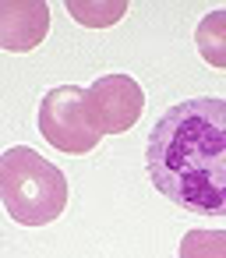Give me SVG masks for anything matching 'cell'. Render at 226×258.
Segmentation results:
<instances>
[{"mask_svg": "<svg viewBox=\"0 0 226 258\" xmlns=\"http://www.w3.org/2000/svg\"><path fill=\"white\" fill-rule=\"evenodd\" d=\"M50 32V8L43 0H0V50L29 53Z\"/></svg>", "mask_w": 226, "mask_h": 258, "instance_id": "cell-5", "label": "cell"}, {"mask_svg": "<svg viewBox=\"0 0 226 258\" xmlns=\"http://www.w3.org/2000/svg\"><path fill=\"white\" fill-rule=\"evenodd\" d=\"M89 113L99 135H124L138 124L145 110V92L131 75H103L85 89Z\"/></svg>", "mask_w": 226, "mask_h": 258, "instance_id": "cell-4", "label": "cell"}, {"mask_svg": "<svg viewBox=\"0 0 226 258\" xmlns=\"http://www.w3.org/2000/svg\"><path fill=\"white\" fill-rule=\"evenodd\" d=\"M0 202L22 226H46L67 209V177L36 149L11 145L0 152Z\"/></svg>", "mask_w": 226, "mask_h": 258, "instance_id": "cell-2", "label": "cell"}, {"mask_svg": "<svg viewBox=\"0 0 226 258\" xmlns=\"http://www.w3.org/2000/svg\"><path fill=\"white\" fill-rule=\"evenodd\" d=\"M67 11H71L74 22H82L89 29H106V25H117L127 15V4L124 0H117V4H96V0H85L82 4V0H71Z\"/></svg>", "mask_w": 226, "mask_h": 258, "instance_id": "cell-8", "label": "cell"}, {"mask_svg": "<svg viewBox=\"0 0 226 258\" xmlns=\"http://www.w3.org/2000/svg\"><path fill=\"white\" fill-rule=\"evenodd\" d=\"M177 258H226V230H187Z\"/></svg>", "mask_w": 226, "mask_h": 258, "instance_id": "cell-7", "label": "cell"}, {"mask_svg": "<svg viewBox=\"0 0 226 258\" xmlns=\"http://www.w3.org/2000/svg\"><path fill=\"white\" fill-rule=\"evenodd\" d=\"M194 46H198V53H201L205 64L226 71V8L208 11V15L198 22V29H194Z\"/></svg>", "mask_w": 226, "mask_h": 258, "instance_id": "cell-6", "label": "cell"}, {"mask_svg": "<svg viewBox=\"0 0 226 258\" xmlns=\"http://www.w3.org/2000/svg\"><path fill=\"white\" fill-rule=\"evenodd\" d=\"M145 170L173 205L226 216V99L198 96L170 106L148 135Z\"/></svg>", "mask_w": 226, "mask_h": 258, "instance_id": "cell-1", "label": "cell"}, {"mask_svg": "<svg viewBox=\"0 0 226 258\" xmlns=\"http://www.w3.org/2000/svg\"><path fill=\"white\" fill-rule=\"evenodd\" d=\"M39 135L57 149V152H67V156H85L92 152L103 135L89 113V99H85V89L78 85H57L43 96L39 103Z\"/></svg>", "mask_w": 226, "mask_h": 258, "instance_id": "cell-3", "label": "cell"}]
</instances>
